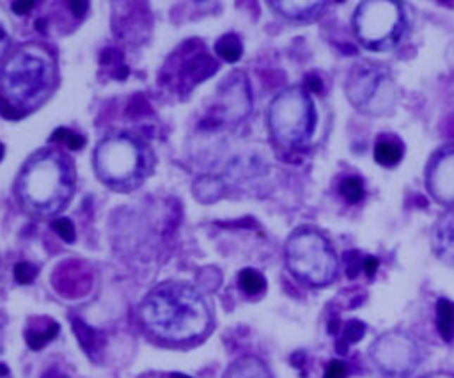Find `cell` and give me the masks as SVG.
<instances>
[{
    "instance_id": "obj_1",
    "label": "cell",
    "mask_w": 454,
    "mask_h": 378,
    "mask_svg": "<svg viewBox=\"0 0 454 378\" xmlns=\"http://www.w3.org/2000/svg\"><path fill=\"white\" fill-rule=\"evenodd\" d=\"M141 316L155 336L174 343L199 338L210 325V309L203 295L181 282H165L153 289L142 302Z\"/></svg>"
},
{
    "instance_id": "obj_2",
    "label": "cell",
    "mask_w": 454,
    "mask_h": 378,
    "mask_svg": "<svg viewBox=\"0 0 454 378\" xmlns=\"http://www.w3.org/2000/svg\"><path fill=\"white\" fill-rule=\"evenodd\" d=\"M75 172L66 156L57 151H39L22 169L16 194L27 212L37 217L59 213L73 196Z\"/></svg>"
},
{
    "instance_id": "obj_3",
    "label": "cell",
    "mask_w": 454,
    "mask_h": 378,
    "mask_svg": "<svg viewBox=\"0 0 454 378\" xmlns=\"http://www.w3.org/2000/svg\"><path fill=\"white\" fill-rule=\"evenodd\" d=\"M94 167L101 182L114 190L137 189L149 172V149L128 134L103 139L94 153Z\"/></svg>"
},
{
    "instance_id": "obj_4",
    "label": "cell",
    "mask_w": 454,
    "mask_h": 378,
    "mask_svg": "<svg viewBox=\"0 0 454 378\" xmlns=\"http://www.w3.org/2000/svg\"><path fill=\"white\" fill-rule=\"evenodd\" d=\"M53 84L50 59L37 52H18L6 63L0 73V89L4 100L18 112L43 103Z\"/></svg>"
},
{
    "instance_id": "obj_5",
    "label": "cell",
    "mask_w": 454,
    "mask_h": 378,
    "mask_svg": "<svg viewBox=\"0 0 454 378\" xmlns=\"http://www.w3.org/2000/svg\"><path fill=\"white\" fill-rule=\"evenodd\" d=\"M286 265L300 282L323 288L336 281L339 258L332 244L313 227H300L286 244Z\"/></svg>"
},
{
    "instance_id": "obj_6",
    "label": "cell",
    "mask_w": 454,
    "mask_h": 378,
    "mask_svg": "<svg viewBox=\"0 0 454 378\" xmlns=\"http://www.w3.org/2000/svg\"><path fill=\"white\" fill-rule=\"evenodd\" d=\"M316 107L309 91L293 86L274 98L268 111L272 137L281 146L298 149L310 141L316 130Z\"/></svg>"
},
{
    "instance_id": "obj_7",
    "label": "cell",
    "mask_w": 454,
    "mask_h": 378,
    "mask_svg": "<svg viewBox=\"0 0 454 378\" xmlns=\"http://www.w3.org/2000/svg\"><path fill=\"white\" fill-rule=\"evenodd\" d=\"M353 34L370 52H389L401 43L406 32L405 9L392 0H366L351 18Z\"/></svg>"
},
{
    "instance_id": "obj_8",
    "label": "cell",
    "mask_w": 454,
    "mask_h": 378,
    "mask_svg": "<svg viewBox=\"0 0 454 378\" xmlns=\"http://www.w3.org/2000/svg\"><path fill=\"white\" fill-rule=\"evenodd\" d=\"M344 93L351 107L370 118H384L396 111L398 86L385 68L373 63H358L350 70Z\"/></svg>"
},
{
    "instance_id": "obj_9",
    "label": "cell",
    "mask_w": 454,
    "mask_h": 378,
    "mask_svg": "<svg viewBox=\"0 0 454 378\" xmlns=\"http://www.w3.org/2000/svg\"><path fill=\"white\" fill-rule=\"evenodd\" d=\"M422 348L417 339L403 330L378 336L370 346V359L387 378H408L422 363Z\"/></svg>"
},
{
    "instance_id": "obj_10",
    "label": "cell",
    "mask_w": 454,
    "mask_h": 378,
    "mask_svg": "<svg viewBox=\"0 0 454 378\" xmlns=\"http://www.w3.org/2000/svg\"><path fill=\"white\" fill-rule=\"evenodd\" d=\"M220 98L215 111L211 112L210 119L218 125V122H238L251 112V87L244 73H233L225 78L220 87Z\"/></svg>"
},
{
    "instance_id": "obj_11",
    "label": "cell",
    "mask_w": 454,
    "mask_h": 378,
    "mask_svg": "<svg viewBox=\"0 0 454 378\" xmlns=\"http://www.w3.org/2000/svg\"><path fill=\"white\" fill-rule=\"evenodd\" d=\"M424 182L435 203L446 208L454 206V144L443 146L429 158Z\"/></svg>"
},
{
    "instance_id": "obj_12",
    "label": "cell",
    "mask_w": 454,
    "mask_h": 378,
    "mask_svg": "<svg viewBox=\"0 0 454 378\" xmlns=\"http://www.w3.org/2000/svg\"><path fill=\"white\" fill-rule=\"evenodd\" d=\"M53 286L63 297H82L93 286V274L80 261H66L53 274Z\"/></svg>"
},
{
    "instance_id": "obj_13",
    "label": "cell",
    "mask_w": 454,
    "mask_h": 378,
    "mask_svg": "<svg viewBox=\"0 0 454 378\" xmlns=\"http://www.w3.org/2000/svg\"><path fill=\"white\" fill-rule=\"evenodd\" d=\"M217 71V61L203 52H196L181 61L179 64V86L194 87L199 82L206 80Z\"/></svg>"
},
{
    "instance_id": "obj_14",
    "label": "cell",
    "mask_w": 454,
    "mask_h": 378,
    "mask_svg": "<svg viewBox=\"0 0 454 378\" xmlns=\"http://www.w3.org/2000/svg\"><path fill=\"white\" fill-rule=\"evenodd\" d=\"M431 247L440 261L454 267V210L443 213L433 226Z\"/></svg>"
},
{
    "instance_id": "obj_15",
    "label": "cell",
    "mask_w": 454,
    "mask_h": 378,
    "mask_svg": "<svg viewBox=\"0 0 454 378\" xmlns=\"http://www.w3.org/2000/svg\"><path fill=\"white\" fill-rule=\"evenodd\" d=\"M270 8L293 22L307 23L320 18L327 9V4L325 2H289L286 0V2H270Z\"/></svg>"
},
{
    "instance_id": "obj_16",
    "label": "cell",
    "mask_w": 454,
    "mask_h": 378,
    "mask_svg": "<svg viewBox=\"0 0 454 378\" xmlns=\"http://www.w3.org/2000/svg\"><path fill=\"white\" fill-rule=\"evenodd\" d=\"M59 323L52 318H32L25 329V341L32 350H41L57 338Z\"/></svg>"
},
{
    "instance_id": "obj_17",
    "label": "cell",
    "mask_w": 454,
    "mask_h": 378,
    "mask_svg": "<svg viewBox=\"0 0 454 378\" xmlns=\"http://www.w3.org/2000/svg\"><path fill=\"white\" fill-rule=\"evenodd\" d=\"M73 330L78 343H80V346L84 348V352L87 353L91 359H100V355L103 353L105 343H107L103 334L98 332L93 327H89L87 323L82 322L80 318H73Z\"/></svg>"
},
{
    "instance_id": "obj_18",
    "label": "cell",
    "mask_w": 454,
    "mask_h": 378,
    "mask_svg": "<svg viewBox=\"0 0 454 378\" xmlns=\"http://www.w3.org/2000/svg\"><path fill=\"white\" fill-rule=\"evenodd\" d=\"M405 155V146L394 135L378 137L374 144V160L384 167H396Z\"/></svg>"
},
{
    "instance_id": "obj_19",
    "label": "cell",
    "mask_w": 454,
    "mask_h": 378,
    "mask_svg": "<svg viewBox=\"0 0 454 378\" xmlns=\"http://www.w3.org/2000/svg\"><path fill=\"white\" fill-rule=\"evenodd\" d=\"M224 378H274L268 366L258 357H241L231 364Z\"/></svg>"
},
{
    "instance_id": "obj_20",
    "label": "cell",
    "mask_w": 454,
    "mask_h": 378,
    "mask_svg": "<svg viewBox=\"0 0 454 378\" xmlns=\"http://www.w3.org/2000/svg\"><path fill=\"white\" fill-rule=\"evenodd\" d=\"M436 329L443 341L450 343L454 339V304L447 298L436 302Z\"/></svg>"
},
{
    "instance_id": "obj_21",
    "label": "cell",
    "mask_w": 454,
    "mask_h": 378,
    "mask_svg": "<svg viewBox=\"0 0 454 378\" xmlns=\"http://www.w3.org/2000/svg\"><path fill=\"white\" fill-rule=\"evenodd\" d=\"M215 50L227 63H237L241 57V53H244V45H241L240 37L237 34H225L217 41Z\"/></svg>"
},
{
    "instance_id": "obj_22",
    "label": "cell",
    "mask_w": 454,
    "mask_h": 378,
    "mask_svg": "<svg viewBox=\"0 0 454 378\" xmlns=\"http://www.w3.org/2000/svg\"><path fill=\"white\" fill-rule=\"evenodd\" d=\"M240 288L244 289L247 295H259V293L265 291L266 288V281L258 270L254 268H245V270L240 272Z\"/></svg>"
},
{
    "instance_id": "obj_23",
    "label": "cell",
    "mask_w": 454,
    "mask_h": 378,
    "mask_svg": "<svg viewBox=\"0 0 454 378\" xmlns=\"http://www.w3.org/2000/svg\"><path fill=\"white\" fill-rule=\"evenodd\" d=\"M366 334V325L358 320H351V322L346 323V327L343 329V336H341V343L337 345V352L344 353L346 352L348 345H353V343H358Z\"/></svg>"
},
{
    "instance_id": "obj_24",
    "label": "cell",
    "mask_w": 454,
    "mask_h": 378,
    "mask_svg": "<svg viewBox=\"0 0 454 378\" xmlns=\"http://www.w3.org/2000/svg\"><path fill=\"white\" fill-rule=\"evenodd\" d=\"M339 192H341V196H343L350 204L360 203V201L364 199V196H366L364 182H362L358 176H350V178L344 179V182L341 183Z\"/></svg>"
},
{
    "instance_id": "obj_25",
    "label": "cell",
    "mask_w": 454,
    "mask_h": 378,
    "mask_svg": "<svg viewBox=\"0 0 454 378\" xmlns=\"http://www.w3.org/2000/svg\"><path fill=\"white\" fill-rule=\"evenodd\" d=\"M121 53L114 49L105 50L103 56H101V64H107L108 73L114 75L115 78H125L128 75V68L122 66V59Z\"/></svg>"
},
{
    "instance_id": "obj_26",
    "label": "cell",
    "mask_w": 454,
    "mask_h": 378,
    "mask_svg": "<svg viewBox=\"0 0 454 378\" xmlns=\"http://www.w3.org/2000/svg\"><path fill=\"white\" fill-rule=\"evenodd\" d=\"M52 141L63 142V144H66L70 149H82L85 144L84 137H80V135L75 134V132L68 130V128H59V130H56V134L52 135Z\"/></svg>"
},
{
    "instance_id": "obj_27",
    "label": "cell",
    "mask_w": 454,
    "mask_h": 378,
    "mask_svg": "<svg viewBox=\"0 0 454 378\" xmlns=\"http://www.w3.org/2000/svg\"><path fill=\"white\" fill-rule=\"evenodd\" d=\"M52 227L56 229V233L59 234L64 241H68V244H73L75 238H77V231H75L73 222H71L70 219H64V217H61V219L53 220Z\"/></svg>"
},
{
    "instance_id": "obj_28",
    "label": "cell",
    "mask_w": 454,
    "mask_h": 378,
    "mask_svg": "<svg viewBox=\"0 0 454 378\" xmlns=\"http://www.w3.org/2000/svg\"><path fill=\"white\" fill-rule=\"evenodd\" d=\"M37 268L34 267L29 261H22L15 267V279L20 282V284H30V282L36 279Z\"/></svg>"
},
{
    "instance_id": "obj_29",
    "label": "cell",
    "mask_w": 454,
    "mask_h": 378,
    "mask_svg": "<svg viewBox=\"0 0 454 378\" xmlns=\"http://www.w3.org/2000/svg\"><path fill=\"white\" fill-rule=\"evenodd\" d=\"M348 377V366L343 363V360H330L329 366H327L325 374L323 378H346Z\"/></svg>"
},
{
    "instance_id": "obj_30",
    "label": "cell",
    "mask_w": 454,
    "mask_h": 378,
    "mask_svg": "<svg viewBox=\"0 0 454 378\" xmlns=\"http://www.w3.org/2000/svg\"><path fill=\"white\" fill-rule=\"evenodd\" d=\"M0 112H2V115H4V118H9V119H18L20 115H23L22 112L16 111L13 105H9L4 98H0Z\"/></svg>"
},
{
    "instance_id": "obj_31",
    "label": "cell",
    "mask_w": 454,
    "mask_h": 378,
    "mask_svg": "<svg viewBox=\"0 0 454 378\" xmlns=\"http://www.w3.org/2000/svg\"><path fill=\"white\" fill-rule=\"evenodd\" d=\"M348 260H350V263H348V277L355 279L357 277L358 270H360V267L364 261H358L357 254H350V256H348Z\"/></svg>"
},
{
    "instance_id": "obj_32",
    "label": "cell",
    "mask_w": 454,
    "mask_h": 378,
    "mask_svg": "<svg viewBox=\"0 0 454 378\" xmlns=\"http://www.w3.org/2000/svg\"><path fill=\"white\" fill-rule=\"evenodd\" d=\"M305 87L307 91H313V93H322L323 89V82L316 77V75H309L305 78Z\"/></svg>"
},
{
    "instance_id": "obj_33",
    "label": "cell",
    "mask_w": 454,
    "mask_h": 378,
    "mask_svg": "<svg viewBox=\"0 0 454 378\" xmlns=\"http://www.w3.org/2000/svg\"><path fill=\"white\" fill-rule=\"evenodd\" d=\"M362 268H364V272H366L367 277H374V274H377V270H378V260L373 256L366 258V260H364V263H362Z\"/></svg>"
},
{
    "instance_id": "obj_34",
    "label": "cell",
    "mask_w": 454,
    "mask_h": 378,
    "mask_svg": "<svg viewBox=\"0 0 454 378\" xmlns=\"http://www.w3.org/2000/svg\"><path fill=\"white\" fill-rule=\"evenodd\" d=\"M32 8L34 2H15V4H13V11L18 13V15H25V13H29Z\"/></svg>"
},
{
    "instance_id": "obj_35",
    "label": "cell",
    "mask_w": 454,
    "mask_h": 378,
    "mask_svg": "<svg viewBox=\"0 0 454 378\" xmlns=\"http://www.w3.org/2000/svg\"><path fill=\"white\" fill-rule=\"evenodd\" d=\"M8 46H9V37H8V34H6V30L0 27V57L4 56L6 50H8Z\"/></svg>"
},
{
    "instance_id": "obj_36",
    "label": "cell",
    "mask_w": 454,
    "mask_h": 378,
    "mask_svg": "<svg viewBox=\"0 0 454 378\" xmlns=\"http://www.w3.org/2000/svg\"><path fill=\"white\" fill-rule=\"evenodd\" d=\"M71 9L75 11V15H82V13L87 9V2H73V4H71Z\"/></svg>"
},
{
    "instance_id": "obj_37",
    "label": "cell",
    "mask_w": 454,
    "mask_h": 378,
    "mask_svg": "<svg viewBox=\"0 0 454 378\" xmlns=\"http://www.w3.org/2000/svg\"><path fill=\"white\" fill-rule=\"evenodd\" d=\"M43 378H66V377H64V374H61L57 370H50L44 373Z\"/></svg>"
},
{
    "instance_id": "obj_38",
    "label": "cell",
    "mask_w": 454,
    "mask_h": 378,
    "mask_svg": "<svg viewBox=\"0 0 454 378\" xmlns=\"http://www.w3.org/2000/svg\"><path fill=\"white\" fill-rule=\"evenodd\" d=\"M2 332H4V320L0 316V350H2Z\"/></svg>"
},
{
    "instance_id": "obj_39",
    "label": "cell",
    "mask_w": 454,
    "mask_h": 378,
    "mask_svg": "<svg viewBox=\"0 0 454 378\" xmlns=\"http://www.w3.org/2000/svg\"><path fill=\"white\" fill-rule=\"evenodd\" d=\"M170 378H192V377H187V374L183 373H172L170 374Z\"/></svg>"
},
{
    "instance_id": "obj_40",
    "label": "cell",
    "mask_w": 454,
    "mask_h": 378,
    "mask_svg": "<svg viewBox=\"0 0 454 378\" xmlns=\"http://www.w3.org/2000/svg\"><path fill=\"white\" fill-rule=\"evenodd\" d=\"M2 156H4V146L0 144V160H2Z\"/></svg>"
},
{
    "instance_id": "obj_41",
    "label": "cell",
    "mask_w": 454,
    "mask_h": 378,
    "mask_svg": "<svg viewBox=\"0 0 454 378\" xmlns=\"http://www.w3.org/2000/svg\"><path fill=\"white\" fill-rule=\"evenodd\" d=\"M0 378H8V377H2V374H0Z\"/></svg>"
}]
</instances>
